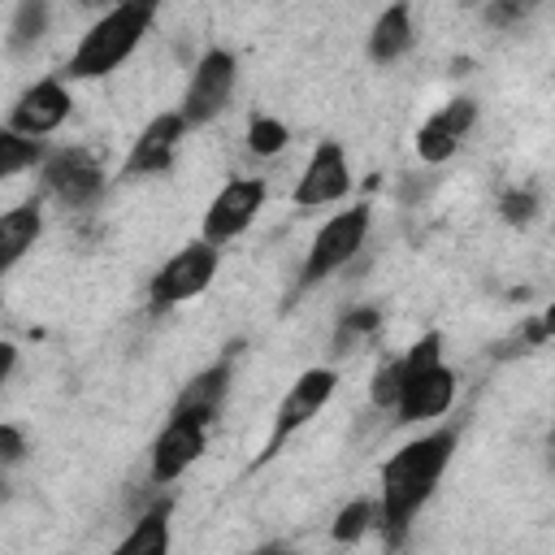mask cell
I'll return each mask as SVG.
<instances>
[{"label": "cell", "mask_w": 555, "mask_h": 555, "mask_svg": "<svg viewBox=\"0 0 555 555\" xmlns=\"http://www.w3.org/2000/svg\"><path fill=\"white\" fill-rule=\"evenodd\" d=\"M451 451H455V434L451 429H434L416 442H403L386 468H382V529L390 542L403 538V529L412 525V516L429 503L442 468L451 464Z\"/></svg>", "instance_id": "obj_1"}, {"label": "cell", "mask_w": 555, "mask_h": 555, "mask_svg": "<svg viewBox=\"0 0 555 555\" xmlns=\"http://www.w3.org/2000/svg\"><path fill=\"white\" fill-rule=\"evenodd\" d=\"M152 17H156L152 4H113V9H104V17H95L87 26V35L78 39L65 74L69 78H104V74H113L139 48V39L147 35Z\"/></svg>", "instance_id": "obj_2"}, {"label": "cell", "mask_w": 555, "mask_h": 555, "mask_svg": "<svg viewBox=\"0 0 555 555\" xmlns=\"http://www.w3.org/2000/svg\"><path fill=\"white\" fill-rule=\"evenodd\" d=\"M455 399V373L442 364V338L425 334L403 356V399L399 421H434Z\"/></svg>", "instance_id": "obj_3"}, {"label": "cell", "mask_w": 555, "mask_h": 555, "mask_svg": "<svg viewBox=\"0 0 555 555\" xmlns=\"http://www.w3.org/2000/svg\"><path fill=\"white\" fill-rule=\"evenodd\" d=\"M364 234H369V204H356V208L334 212V217L317 230V238H312V247H308V256H304L299 286H317V282H325L334 269H343V264L360 251Z\"/></svg>", "instance_id": "obj_4"}, {"label": "cell", "mask_w": 555, "mask_h": 555, "mask_svg": "<svg viewBox=\"0 0 555 555\" xmlns=\"http://www.w3.org/2000/svg\"><path fill=\"white\" fill-rule=\"evenodd\" d=\"M217 278V247L212 243H186L182 251H173L156 278H152V308H173V304H186L195 299L199 291H208V282Z\"/></svg>", "instance_id": "obj_5"}, {"label": "cell", "mask_w": 555, "mask_h": 555, "mask_svg": "<svg viewBox=\"0 0 555 555\" xmlns=\"http://www.w3.org/2000/svg\"><path fill=\"white\" fill-rule=\"evenodd\" d=\"M334 386H338L334 369H308V373H299V377H295V386L286 390V399L278 403V416H273V429H269V438H264L260 460L278 455V447H282L295 429H304V425H308V421L330 403Z\"/></svg>", "instance_id": "obj_6"}, {"label": "cell", "mask_w": 555, "mask_h": 555, "mask_svg": "<svg viewBox=\"0 0 555 555\" xmlns=\"http://www.w3.org/2000/svg\"><path fill=\"white\" fill-rule=\"evenodd\" d=\"M208 416H195V412H178L173 408V416H169V425L156 434V442H152V481L156 486H169V481H178L195 460H199V451H204V442H208Z\"/></svg>", "instance_id": "obj_7"}, {"label": "cell", "mask_w": 555, "mask_h": 555, "mask_svg": "<svg viewBox=\"0 0 555 555\" xmlns=\"http://www.w3.org/2000/svg\"><path fill=\"white\" fill-rule=\"evenodd\" d=\"M234 74H238V65H234L230 52L212 48V52L199 56V65H195V74H191V82H186L182 108H178V113L186 117V126H204V121H212V117L230 104Z\"/></svg>", "instance_id": "obj_8"}, {"label": "cell", "mask_w": 555, "mask_h": 555, "mask_svg": "<svg viewBox=\"0 0 555 555\" xmlns=\"http://www.w3.org/2000/svg\"><path fill=\"white\" fill-rule=\"evenodd\" d=\"M43 186L65 204V208H87L104 191V173L91 152L82 147H61L43 160Z\"/></svg>", "instance_id": "obj_9"}, {"label": "cell", "mask_w": 555, "mask_h": 555, "mask_svg": "<svg viewBox=\"0 0 555 555\" xmlns=\"http://www.w3.org/2000/svg\"><path fill=\"white\" fill-rule=\"evenodd\" d=\"M260 208H264V182L260 178H234V182H225L212 195L208 212H204V243L217 247V243L243 234L256 221Z\"/></svg>", "instance_id": "obj_10"}, {"label": "cell", "mask_w": 555, "mask_h": 555, "mask_svg": "<svg viewBox=\"0 0 555 555\" xmlns=\"http://www.w3.org/2000/svg\"><path fill=\"white\" fill-rule=\"evenodd\" d=\"M74 100L65 91L61 78H39L35 87H26L9 113V130L22 134V139H39V134H52L65 117H69Z\"/></svg>", "instance_id": "obj_11"}, {"label": "cell", "mask_w": 555, "mask_h": 555, "mask_svg": "<svg viewBox=\"0 0 555 555\" xmlns=\"http://www.w3.org/2000/svg\"><path fill=\"white\" fill-rule=\"evenodd\" d=\"M186 134V117L182 113H160L152 117L139 139L130 143L126 160H121V178H143V173H165L178 156V143Z\"/></svg>", "instance_id": "obj_12"}, {"label": "cell", "mask_w": 555, "mask_h": 555, "mask_svg": "<svg viewBox=\"0 0 555 555\" xmlns=\"http://www.w3.org/2000/svg\"><path fill=\"white\" fill-rule=\"evenodd\" d=\"M351 186V169H347V152L338 139H321L308 169L299 173L295 182V204L299 208H321V204H334L343 199Z\"/></svg>", "instance_id": "obj_13"}, {"label": "cell", "mask_w": 555, "mask_h": 555, "mask_svg": "<svg viewBox=\"0 0 555 555\" xmlns=\"http://www.w3.org/2000/svg\"><path fill=\"white\" fill-rule=\"evenodd\" d=\"M473 121H477V104H473L468 95L442 104V108L416 130V156H421L425 165H442V160H451L455 147H460V139L468 134Z\"/></svg>", "instance_id": "obj_14"}, {"label": "cell", "mask_w": 555, "mask_h": 555, "mask_svg": "<svg viewBox=\"0 0 555 555\" xmlns=\"http://www.w3.org/2000/svg\"><path fill=\"white\" fill-rule=\"evenodd\" d=\"M412 43H416L412 9H408V4H390V9H382V17H377L373 30H369V56H373L377 65H390V61H399Z\"/></svg>", "instance_id": "obj_15"}, {"label": "cell", "mask_w": 555, "mask_h": 555, "mask_svg": "<svg viewBox=\"0 0 555 555\" xmlns=\"http://www.w3.org/2000/svg\"><path fill=\"white\" fill-rule=\"evenodd\" d=\"M39 230H43L39 204H17V208H9V212L0 217V269H13V264L35 247Z\"/></svg>", "instance_id": "obj_16"}, {"label": "cell", "mask_w": 555, "mask_h": 555, "mask_svg": "<svg viewBox=\"0 0 555 555\" xmlns=\"http://www.w3.org/2000/svg\"><path fill=\"white\" fill-rule=\"evenodd\" d=\"M169 499H160L156 507H147L130 533L113 546V555H169Z\"/></svg>", "instance_id": "obj_17"}, {"label": "cell", "mask_w": 555, "mask_h": 555, "mask_svg": "<svg viewBox=\"0 0 555 555\" xmlns=\"http://www.w3.org/2000/svg\"><path fill=\"white\" fill-rule=\"evenodd\" d=\"M225 390H230V364H212V369H204V373H195L191 382H186V390L178 395V412H195V416H217V408H221V399H225Z\"/></svg>", "instance_id": "obj_18"}, {"label": "cell", "mask_w": 555, "mask_h": 555, "mask_svg": "<svg viewBox=\"0 0 555 555\" xmlns=\"http://www.w3.org/2000/svg\"><path fill=\"white\" fill-rule=\"evenodd\" d=\"M43 30H48V4L43 0H22L17 13H13V26H9V48L22 52V48L39 43Z\"/></svg>", "instance_id": "obj_19"}, {"label": "cell", "mask_w": 555, "mask_h": 555, "mask_svg": "<svg viewBox=\"0 0 555 555\" xmlns=\"http://www.w3.org/2000/svg\"><path fill=\"white\" fill-rule=\"evenodd\" d=\"M35 160H43V143H39V139H22V134H13V130L0 134V173H4V178L22 173V169L35 165Z\"/></svg>", "instance_id": "obj_20"}, {"label": "cell", "mask_w": 555, "mask_h": 555, "mask_svg": "<svg viewBox=\"0 0 555 555\" xmlns=\"http://www.w3.org/2000/svg\"><path fill=\"white\" fill-rule=\"evenodd\" d=\"M369 399H373V408H395L399 412V399H403V360H390V364H382L377 373H373V382H369Z\"/></svg>", "instance_id": "obj_21"}, {"label": "cell", "mask_w": 555, "mask_h": 555, "mask_svg": "<svg viewBox=\"0 0 555 555\" xmlns=\"http://www.w3.org/2000/svg\"><path fill=\"white\" fill-rule=\"evenodd\" d=\"M373 516H377V507H373L369 499L347 503V507L334 516V542H356V538H364V533L373 529Z\"/></svg>", "instance_id": "obj_22"}, {"label": "cell", "mask_w": 555, "mask_h": 555, "mask_svg": "<svg viewBox=\"0 0 555 555\" xmlns=\"http://www.w3.org/2000/svg\"><path fill=\"white\" fill-rule=\"evenodd\" d=\"M247 147H251L256 156H278V152L286 147V126H282L278 117H251V126H247Z\"/></svg>", "instance_id": "obj_23"}, {"label": "cell", "mask_w": 555, "mask_h": 555, "mask_svg": "<svg viewBox=\"0 0 555 555\" xmlns=\"http://www.w3.org/2000/svg\"><path fill=\"white\" fill-rule=\"evenodd\" d=\"M377 325H382V312H377V308H356V312H347L343 325H338V351H347L356 338L373 334Z\"/></svg>", "instance_id": "obj_24"}, {"label": "cell", "mask_w": 555, "mask_h": 555, "mask_svg": "<svg viewBox=\"0 0 555 555\" xmlns=\"http://www.w3.org/2000/svg\"><path fill=\"white\" fill-rule=\"evenodd\" d=\"M499 212H503L507 225H529L538 217V195L533 191H507L499 199Z\"/></svg>", "instance_id": "obj_25"}, {"label": "cell", "mask_w": 555, "mask_h": 555, "mask_svg": "<svg viewBox=\"0 0 555 555\" xmlns=\"http://www.w3.org/2000/svg\"><path fill=\"white\" fill-rule=\"evenodd\" d=\"M22 455H26V438L17 434V425H0V460L17 464Z\"/></svg>", "instance_id": "obj_26"}, {"label": "cell", "mask_w": 555, "mask_h": 555, "mask_svg": "<svg viewBox=\"0 0 555 555\" xmlns=\"http://www.w3.org/2000/svg\"><path fill=\"white\" fill-rule=\"evenodd\" d=\"M0 356H4V364H0V382H9V377H13V369H17V347H13V343H4V347H0Z\"/></svg>", "instance_id": "obj_27"}, {"label": "cell", "mask_w": 555, "mask_h": 555, "mask_svg": "<svg viewBox=\"0 0 555 555\" xmlns=\"http://www.w3.org/2000/svg\"><path fill=\"white\" fill-rule=\"evenodd\" d=\"M486 17L503 26V22H512V17H520V9H516V4H494V9H486Z\"/></svg>", "instance_id": "obj_28"}, {"label": "cell", "mask_w": 555, "mask_h": 555, "mask_svg": "<svg viewBox=\"0 0 555 555\" xmlns=\"http://www.w3.org/2000/svg\"><path fill=\"white\" fill-rule=\"evenodd\" d=\"M546 460H551V468H555V429H551V438H546Z\"/></svg>", "instance_id": "obj_29"}]
</instances>
